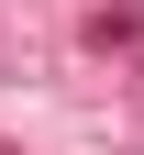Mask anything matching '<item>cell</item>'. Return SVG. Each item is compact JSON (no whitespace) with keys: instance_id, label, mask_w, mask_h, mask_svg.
I'll use <instances>...</instances> for the list:
<instances>
[]
</instances>
